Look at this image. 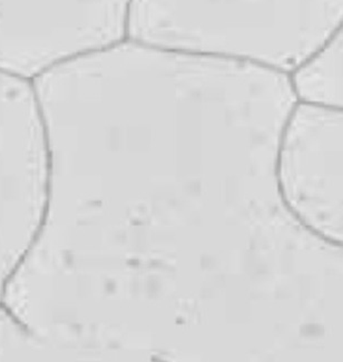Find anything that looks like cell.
Returning a JSON list of instances; mask_svg holds the SVG:
<instances>
[{"instance_id": "obj_1", "label": "cell", "mask_w": 343, "mask_h": 362, "mask_svg": "<svg viewBox=\"0 0 343 362\" xmlns=\"http://www.w3.org/2000/svg\"><path fill=\"white\" fill-rule=\"evenodd\" d=\"M343 21V0H129L126 38L291 75Z\"/></svg>"}, {"instance_id": "obj_2", "label": "cell", "mask_w": 343, "mask_h": 362, "mask_svg": "<svg viewBox=\"0 0 343 362\" xmlns=\"http://www.w3.org/2000/svg\"><path fill=\"white\" fill-rule=\"evenodd\" d=\"M48 189L47 137L34 85L0 73V305L42 226Z\"/></svg>"}, {"instance_id": "obj_3", "label": "cell", "mask_w": 343, "mask_h": 362, "mask_svg": "<svg viewBox=\"0 0 343 362\" xmlns=\"http://www.w3.org/2000/svg\"><path fill=\"white\" fill-rule=\"evenodd\" d=\"M129 0H0V73L33 79L126 38Z\"/></svg>"}, {"instance_id": "obj_4", "label": "cell", "mask_w": 343, "mask_h": 362, "mask_svg": "<svg viewBox=\"0 0 343 362\" xmlns=\"http://www.w3.org/2000/svg\"><path fill=\"white\" fill-rule=\"evenodd\" d=\"M281 199L302 226L343 247V112L298 103L278 158Z\"/></svg>"}, {"instance_id": "obj_5", "label": "cell", "mask_w": 343, "mask_h": 362, "mask_svg": "<svg viewBox=\"0 0 343 362\" xmlns=\"http://www.w3.org/2000/svg\"><path fill=\"white\" fill-rule=\"evenodd\" d=\"M291 81L299 103L343 112V21Z\"/></svg>"}, {"instance_id": "obj_6", "label": "cell", "mask_w": 343, "mask_h": 362, "mask_svg": "<svg viewBox=\"0 0 343 362\" xmlns=\"http://www.w3.org/2000/svg\"><path fill=\"white\" fill-rule=\"evenodd\" d=\"M48 344L23 326L0 305V361H34L44 357Z\"/></svg>"}]
</instances>
